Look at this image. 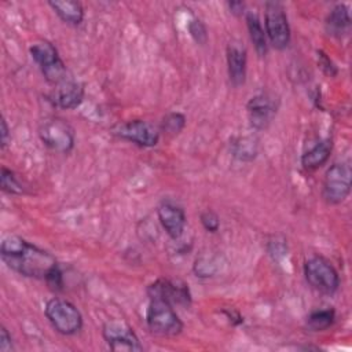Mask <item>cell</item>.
Returning a JSON list of instances; mask_svg holds the SVG:
<instances>
[{
    "instance_id": "cell-1",
    "label": "cell",
    "mask_w": 352,
    "mask_h": 352,
    "mask_svg": "<svg viewBox=\"0 0 352 352\" xmlns=\"http://www.w3.org/2000/svg\"><path fill=\"white\" fill-rule=\"evenodd\" d=\"M0 256L4 264L14 272L43 280L59 265L50 252L18 235H7L3 238Z\"/></svg>"
},
{
    "instance_id": "cell-2",
    "label": "cell",
    "mask_w": 352,
    "mask_h": 352,
    "mask_svg": "<svg viewBox=\"0 0 352 352\" xmlns=\"http://www.w3.org/2000/svg\"><path fill=\"white\" fill-rule=\"evenodd\" d=\"M29 54L33 62L38 66L43 77L52 85L66 81L67 67L58 54V50L47 40L36 41L30 45Z\"/></svg>"
},
{
    "instance_id": "cell-3",
    "label": "cell",
    "mask_w": 352,
    "mask_h": 352,
    "mask_svg": "<svg viewBox=\"0 0 352 352\" xmlns=\"http://www.w3.org/2000/svg\"><path fill=\"white\" fill-rule=\"evenodd\" d=\"M45 318L62 336H74L82 329V315L78 308L66 298L52 297L44 308Z\"/></svg>"
},
{
    "instance_id": "cell-4",
    "label": "cell",
    "mask_w": 352,
    "mask_h": 352,
    "mask_svg": "<svg viewBox=\"0 0 352 352\" xmlns=\"http://www.w3.org/2000/svg\"><path fill=\"white\" fill-rule=\"evenodd\" d=\"M146 323L155 336L173 337L183 331V322L172 304L164 300H150L146 311Z\"/></svg>"
},
{
    "instance_id": "cell-5",
    "label": "cell",
    "mask_w": 352,
    "mask_h": 352,
    "mask_svg": "<svg viewBox=\"0 0 352 352\" xmlns=\"http://www.w3.org/2000/svg\"><path fill=\"white\" fill-rule=\"evenodd\" d=\"M307 283L322 294H334L340 287V275L334 265L323 256H312L304 263Z\"/></svg>"
},
{
    "instance_id": "cell-6",
    "label": "cell",
    "mask_w": 352,
    "mask_h": 352,
    "mask_svg": "<svg viewBox=\"0 0 352 352\" xmlns=\"http://www.w3.org/2000/svg\"><path fill=\"white\" fill-rule=\"evenodd\" d=\"M38 138L50 150L67 154L76 143L74 128L60 117L45 118L38 126Z\"/></svg>"
},
{
    "instance_id": "cell-7",
    "label": "cell",
    "mask_w": 352,
    "mask_h": 352,
    "mask_svg": "<svg viewBox=\"0 0 352 352\" xmlns=\"http://www.w3.org/2000/svg\"><path fill=\"white\" fill-rule=\"evenodd\" d=\"M264 30L267 40L275 50L282 51L289 45L292 32L282 3L267 1L264 4Z\"/></svg>"
},
{
    "instance_id": "cell-8",
    "label": "cell",
    "mask_w": 352,
    "mask_h": 352,
    "mask_svg": "<svg viewBox=\"0 0 352 352\" xmlns=\"http://www.w3.org/2000/svg\"><path fill=\"white\" fill-rule=\"evenodd\" d=\"M352 169L348 161L334 162L324 173L322 195L329 205L344 202L351 192Z\"/></svg>"
},
{
    "instance_id": "cell-9",
    "label": "cell",
    "mask_w": 352,
    "mask_h": 352,
    "mask_svg": "<svg viewBox=\"0 0 352 352\" xmlns=\"http://www.w3.org/2000/svg\"><path fill=\"white\" fill-rule=\"evenodd\" d=\"M102 336L111 351L140 352L143 345L132 326L122 319H109L102 326Z\"/></svg>"
},
{
    "instance_id": "cell-10",
    "label": "cell",
    "mask_w": 352,
    "mask_h": 352,
    "mask_svg": "<svg viewBox=\"0 0 352 352\" xmlns=\"http://www.w3.org/2000/svg\"><path fill=\"white\" fill-rule=\"evenodd\" d=\"M111 133L140 147H154L160 142V129L146 120H129L111 128Z\"/></svg>"
},
{
    "instance_id": "cell-11",
    "label": "cell",
    "mask_w": 352,
    "mask_h": 352,
    "mask_svg": "<svg viewBox=\"0 0 352 352\" xmlns=\"http://www.w3.org/2000/svg\"><path fill=\"white\" fill-rule=\"evenodd\" d=\"M146 292L150 300H164L179 307L191 305V293L188 285L179 279L160 278L150 283Z\"/></svg>"
},
{
    "instance_id": "cell-12",
    "label": "cell",
    "mask_w": 352,
    "mask_h": 352,
    "mask_svg": "<svg viewBox=\"0 0 352 352\" xmlns=\"http://www.w3.org/2000/svg\"><path fill=\"white\" fill-rule=\"evenodd\" d=\"M279 100L271 94H257L246 103V113L254 129H265L278 111Z\"/></svg>"
},
{
    "instance_id": "cell-13",
    "label": "cell",
    "mask_w": 352,
    "mask_h": 352,
    "mask_svg": "<svg viewBox=\"0 0 352 352\" xmlns=\"http://www.w3.org/2000/svg\"><path fill=\"white\" fill-rule=\"evenodd\" d=\"M157 216L162 228L172 239L177 241L183 235L187 217L180 205L172 201H162L157 208Z\"/></svg>"
},
{
    "instance_id": "cell-14",
    "label": "cell",
    "mask_w": 352,
    "mask_h": 352,
    "mask_svg": "<svg viewBox=\"0 0 352 352\" xmlns=\"http://www.w3.org/2000/svg\"><path fill=\"white\" fill-rule=\"evenodd\" d=\"M226 59H227V72H228L230 82L234 87L243 85L246 80V70H248L246 48L238 41H231L227 45Z\"/></svg>"
},
{
    "instance_id": "cell-15",
    "label": "cell",
    "mask_w": 352,
    "mask_h": 352,
    "mask_svg": "<svg viewBox=\"0 0 352 352\" xmlns=\"http://www.w3.org/2000/svg\"><path fill=\"white\" fill-rule=\"evenodd\" d=\"M50 100L60 109H76L84 100V85L76 80L67 78L66 81L55 85V89L50 95Z\"/></svg>"
},
{
    "instance_id": "cell-16",
    "label": "cell",
    "mask_w": 352,
    "mask_h": 352,
    "mask_svg": "<svg viewBox=\"0 0 352 352\" xmlns=\"http://www.w3.org/2000/svg\"><path fill=\"white\" fill-rule=\"evenodd\" d=\"M351 22L352 21H351V14H349L348 6L342 4V3L336 4L326 16V21H324L326 32L330 36L340 38L349 32Z\"/></svg>"
},
{
    "instance_id": "cell-17",
    "label": "cell",
    "mask_w": 352,
    "mask_h": 352,
    "mask_svg": "<svg viewBox=\"0 0 352 352\" xmlns=\"http://www.w3.org/2000/svg\"><path fill=\"white\" fill-rule=\"evenodd\" d=\"M333 150V143L330 139L320 140L315 143L309 150H307L301 155V165L307 170H314L324 165L331 154Z\"/></svg>"
},
{
    "instance_id": "cell-18",
    "label": "cell",
    "mask_w": 352,
    "mask_h": 352,
    "mask_svg": "<svg viewBox=\"0 0 352 352\" xmlns=\"http://www.w3.org/2000/svg\"><path fill=\"white\" fill-rule=\"evenodd\" d=\"M48 6L65 23L70 26H78L84 19V7L80 1L55 0L48 1Z\"/></svg>"
},
{
    "instance_id": "cell-19",
    "label": "cell",
    "mask_w": 352,
    "mask_h": 352,
    "mask_svg": "<svg viewBox=\"0 0 352 352\" xmlns=\"http://www.w3.org/2000/svg\"><path fill=\"white\" fill-rule=\"evenodd\" d=\"M245 19H246V28L249 32V38H250L257 55L260 58L265 56L268 52V40H267L265 30L261 25V21H260L257 12L246 11Z\"/></svg>"
},
{
    "instance_id": "cell-20",
    "label": "cell",
    "mask_w": 352,
    "mask_h": 352,
    "mask_svg": "<svg viewBox=\"0 0 352 352\" xmlns=\"http://www.w3.org/2000/svg\"><path fill=\"white\" fill-rule=\"evenodd\" d=\"M231 153L238 161L250 162L258 154V142L253 136H238L231 142Z\"/></svg>"
},
{
    "instance_id": "cell-21",
    "label": "cell",
    "mask_w": 352,
    "mask_h": 352,
    "mask_svg": "<svg viewBox=\"0 0 352 352\" xmlns=\"http://www.w3.org/2000/svg\"><path fill=\"white\" fill-rule=\"evenodd\" d=\"M334 320H336V311L333 308L315 309L307 318V327L311 331H324L333 326Z\"/></svg>"
},
{
    "instance_id": "cell-22",
    "label": "cell",
    "mask_w": 352,
    "mask_h": 352,
    "mask_svg": "<svg viewBox=\"0 0 352 352\" xmlns=\"http://www.w3.org/2000/svg\"><path fill=\"white\" fill-rule=\"evenodd\" d=\"M192 270H194V274L199 278L214 276L220 271V256L202 254L197 257L192 265Z\"/></svg>"
},
{
    "instance_id": "cell-23",
    "label": "cell",
    "mask_w": 352,
    "mask_h": 352,
    "mask_svg": "<svg viewBox=\"0 0 352 352\" xmlns=\"http://www.w3.org/2000/svg\"><path fill=\"white\" fill-rule=\"evenodd\" d=\"M0 187L4 192L7 194H14V195H19L23 194V186L19 182V179L16 177V175L6 168L1 166V172H0Z\"/></svg>"
},
{
    "instance_id": "cell-24",
    "label": "cell",
    "mask_w": 352,
    "mask_h": 352,
    "mask_svg": "<svg viewBox=\"0 0 352 352\" xmlns=\"http://www.w3.org/2000/svg\"><path fill=\"white\" fill-rule=\"evenodd\" d=\"M184 126H186V117L184 114L177 111L168 113L161 122V131L170 136L180 133L184 129Z\"/></svg>"
},
{
    "instance_id": "cell-25",
    "label": "cell",
    "mask_w": 352,
    "mask_h": 352,
    "mask_svg": "<svg viewBox=\"0 0 352 352\" xmlns=\"http://www.w3.org/2000/svg\"><path fill=\"white\" fill-rule=\"evenodd\" d=\"M187 29H188V33H190L191 38L197 44H199V45L206 44V41H208V29H206L205 23L201 19H198V18L191 19L188 22Z\"/></svg>"
},
{
    "instance_id": "cell-26",
    "label": "cell",
    "mask_w": 352,
    "mask_h": 352,
    "mask_svg": "<svg viewBox=\"0 0 352 352\" xmlns=\"http://www.w3.org/2000/svg\"><path fill=\"white\" fill-rule=\"evenodd\" d=\"M201 219V224L202 227L208 231V232H216L219 231V227H220V217L217 216L216 212L210 210V209H206L201 213L199 216Z\"/></svg>"
},
{
    "instance_id": "cell-27",
    "label": "cell",
    "mask_w": 352,
    "mask_h": 352,
    "mask_svg": "<svg viewBox=\"0 0 352 352\" xmlns=\"http://www.w3.org/2000/svg\"><path fill=\"white\" fill-rule=\"evenodd\" d=\"M44 280H45L47 286H48L51 290H54V292H60V290H63V274H62L59 265H58L54 271H51V272L48 274V276H47Z\"/></svg>"
},
{
    "instance_id": "cell-28",
    "label": "cell",
    "mask_w": 352,
    "mask_h": 352,
    "mask_svg": "<svg viewBox=\"0 0 352 352\" xmlns=\"http://www.w3.org/2000/svg\"><path fill=\"white\" fill-rule=\"evenodd\" d=\"M318 62H319V66L322 67V70L329 74L330 77L336 76L337 74V67L336 65L331 62V59L323 52V51H318Z\"/></svg>"
},
{
    "instance_id": "cell-29",
    "label": "cell",
    "mask_w": 352,
    "mask_h": 352,
    "mask_svg": "<svg viewBox=\"0 0 352 352\" xmlns=\"http://www.w3.org/2000/svg\"><path fill=\"white\" fill-rule=\"evenodd\" d=\"M14 349H15V346H14V341H12L11 334L8 333V330L4 326H1V329H0V351L1 352H11Z\"/></svg>"
},
{
    "instance_id": "cell-30",
    "label": "cell",
    "mask_w": 352,
    "mask_h": 352,
    "mask_svg": "<svg viewBox=\"0 0 352 352\" xmlns=\"http://www.w3.org/2000/svg\"><path fill=\"white\" fill-rule=\"evenodd\" d=\"M10 140H11L10 128L7 125V121L4 118H1V126H0V146H1V150H4L10 144Z\"/></svg>"
},
{
    "instance_id": "cell-31",
    "label": "cell",
    "mask_w": 352,
    "mask_h": 352,
    "mask_svg": "<svg viewBox=\"0 0 352 352\" xmlns=\"http://www.w3.org/2000/svg\"><path fill=\"white\" fill-rule=\"evenodd\" d=\"M227 7H228L230 12L234 14L235 16H241V15L246 14V11H245L246 6L243 1H228Z\"/></svg>"
},
{
    "instance_id": "cell-32",
    "label": "cell",
    "mask_w": 352,
    "mask_h": 352,
    "mask_svg": "<svg viewBox=\"0 0 352 352\" xmlns=\"http://www.w3.org/2000/svg\"><path fill=\"white\" fill-rule=\"evenodd\" d=\"M223 314L227 316V319L234 324H241L243 322V318L235 308H224Z\"/></svg>"
}]
</instances>
